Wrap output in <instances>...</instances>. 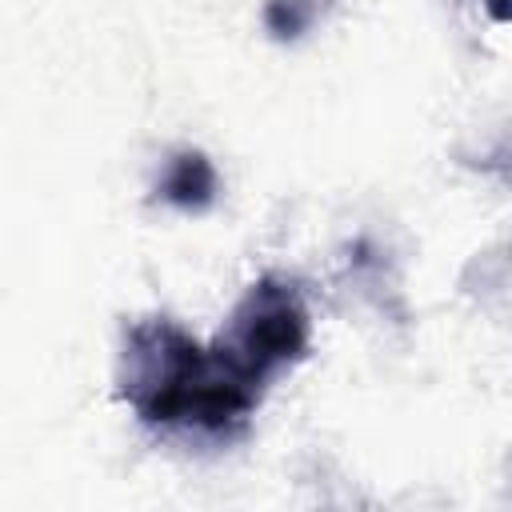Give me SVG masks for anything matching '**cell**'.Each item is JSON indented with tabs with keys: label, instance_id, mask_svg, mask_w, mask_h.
I'll return each instance as SVG.
<instances>
[{
	"label": "cell",
	"instance_id": "6da1fadb",
	"mask_svg": "<svg viewBox=\"0 0 512 512\" xmlns=\"http://www.w3.org/2000/svg\"><path fill=\"white\" fill-rule=\"evenodd\" d=\"M208 348L180 332L164 316L136 320L124 332L120 352V396L152 428H184L188 404L200 388Z\"/></svg>",
	"mask_w": 512,
	"mask_h": 512
},
{
	"label": "cell",
	"instance_id": "7a4b0ae2",
	"mask_svg": "<svg viewBox=\"0 0 512 512\" xmlns=\"http://www.w3.org/2000/svg\"><path fill=\"white\" fill-rule=\"evenodd\" d=\"M308 308L292 280L264 276L248 288V296L236 304L228 332L220 336V352L256 384H264L272 372L296 364L308 352Z\"/></svg>",
	"mask_w": 512,
	"mask_h": 512
},
{
	"label": "cell",
	"instance_id": "3957f363",
	"mask_svg": "<svg viewBox=\"0 0 512 512\" xmlns=\"http://www.w3.org/2000/svg\"><path fill=\"white\" fill-rule=\"evenodd\" d=\"M216 188H220V180H216L212 160L204 152H192V148L176 152L156 180V196L172 208H184V212H204L216 200Z\"/></svg>",
	"mask_w": 512,
	"mask_h": 512
},
{
	"label": "cell",
	"instance_id": "277c9868",
	"mask_svg": "<svg viewBox=\"0 0 512 512\" xmlns=\"http://www.w3.org/2000/svg\"><path fill=\"white\" fill-rule=\"evenodd\" d=\"M324 4L328 0H268L264 28L276 40H296V36H304L316 24V16L324 12Z\"/></svg>",
	"mask_w": 512,
	"mask_h": 512
},
{
	"label": "cell",
	"instance_id": "5b68a950",
	"mask_svg": "<svg viewBox=\"0 0 512 512\" xmlns=\"http://www.w3.org/2000/svg\"><path fill=\"white\" fill-rule=\"evenodd\" d=\"M484 8L492 12V20H500V24L508 20V0H484Z\"/></svg>",
	"mask_w": 512,
	"mask_h": 512
}]
</instances>
